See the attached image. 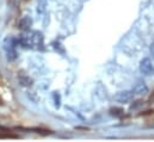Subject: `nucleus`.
I'll list each match as a JSON object with an SVG mask.
<instances>
[{
    "label": "nucleus",
    "instance_id": "obj_7",
    "mask_svg": "<svg viewBox=\"0 0 154 142\" xmlns=\"http://www.w3.org/2000/svg\"><path fill=\"white\" fill-rule=\"evenodd\" d=\"M45 7H47V0H37V12L39 13L44 12Z\"/></svg>",
    "mask_w": 154,
    "mask_h": 142
},
{
    "label": "nucleus",
    "instance_id": "obj_3",
    "mask_svg": "<svg viewBox=\"0 0 154 142\" xmlns=\"http://www.w3.org/2000/svg\"><path fill=\"white\" fill-rule=\"evenodd\" d=\"M31 25H32V19H31L29 16L23 17V18L19 20V23H18V28H19L20 30H23V31H28V30L31 28Z\"/></svg>",
    "mask_w": 154,
    "mask_h": 142
},
{
    "label": "nucleus",
    "instance_id": "obj_10",
    "mask_svg": "<svg viewBox=\"0 0 154 142\" xmlns=\"http://www.w3.org/2000/svg\"><path fill=\"white\" fill-rule=\"evenodd\" d=\"M148 103H149V104L154 103V93L153 94H151V97H149V99H148Z\"/></svg>",
    "mask_w": 154,
    "mask_h": 142
},
{
    "label": "nucleus",
    "instance_id": "obj_8",
    "mask_svg": "<svg viewBox=\"0 0 154 142\" xmlns=\"http://www.w3.org/2000/svg\"><path fill=\"white\" fill-rule=\"evenodd\" d=\"M6 137H7V139H8V137L16 139V137H17V135H14V134H11V133H8V131H7L6 134H5V133H0V139H6Z\"/></svg>",
    "mask_w": 154,
    "mask_h": 142
},
{
    "label": "nucleus",
    "instance_id": "obj_12",
    "mask_svg": "<svg viewBox=\"0 0 154 142\" xmlns=\"http://www.w3.org/2000/svg\"><path fill=\"white\" fill-rule=\"evenodd\" d=\"M0 105H2V100L1 99H0Z\"/></svg>",
    "mask_w": 154,
    "mask_h": 142
},
{
    "label": "nucleus",
    "instance_id": "obj_2",
    "mask_svg": "<svg viewBox=\"0 0 154 142\" xmlns=\"http://www.w3.org/2000/svg\"><path fill=\"white\" fill-rule=\"evenodd\" d=\"M140 71L142 72L145 75H152L154 74V66L151 61V59L145 57L140 62Z\"/></svg>",
    "mask_w": 154,
    "mask_h": 142
},
{
    "label": "nucleus",
    "instance_id": "obj_5",
    "mask_svg": "<svg viewBox=\"0 0 154 142\" xmlns=\"http://www.w3.org/2000/svg\"><path fill=\"white\" fill-rule=\"evenodd\" d=\"M110 113L115 117H121L124 113V110L122 107H111L110 109Z\"/></svg>",
    "mask_w": 154,
    "mask_h": 142
},
{
    "label": "nucleus",
    "instance_id": "obj_4",
    "mask_svg": "<svg viewBox=\"0 0 154 142\" xmlns=\"http://www.w3.org/2000/svg\"><path fill=\"white\" fill-rule=\"evenodd\" d=\"M133 92H134V94H145V93L148 92V87H147V85H146L145 82L139 81V82L134 86Z\"/></svg>",
    "mask_w": 154,
    "mask_h": 142
},
{
    "label": "nucleus",
    "instance_id": "obj_11",
    "mask_svg": "<svg viewBox=\"0 0 154 142\" xmlns=\"http://www.w3.org/2000/svg\"><path fill=\"white\" fill-rule=\"evenodd\" d=\"M151 50H152V54L154 55V43L152 44V47H151Z\"/></svg>",
    "mask_w": 154,
    "mask_h": 142
},
{
    "label": "nucleus",
    "instance_id": "obj_6",
    "mask_svg": "<svg viewBox=\"0 0 154 142\" xmlns=\"http://www.w3.org/2000/svg\"><path fill=\"white\" fill-rule=\"evenodd\" d=\"M19 81H20V84L23 86H31L32 85V80L29 76H20L19 78Z\"/></svg>",
    "mask_w": 154,
    "mask_h": 142
},
{
    "label": "nucleus",
    "instance_id": "obj_9",
    "mask_svg": "<svg viewBox=\"0 0 154 142\" xmlns=\"http://www.w3.org/2000/svg\"><path fill=\"white\" fill-rule=\"evenodd\" d=\"M141 105H143V102H142V100H137V102H136V104H133V105L130 106V109H131V110H134V109L140 107Z\"/></svg>",
    "mask_w": 154,
    "mask_h": 142
},
{
    "label": "nucleus",
    "instance_id": "obj_1",
    "mask_svg": "<svg viewBox=\"0 0 154 142\" xmlns=\"http://www.w3.org/2000/svg\"><path fill=\"white\" fill-rule=\"evenodd\" d=\"M133 98H134V92L133 91H121V92H117L114 96V99L117 103H121V104L129 103V102L133 100Z\"/></svg>",
    "mask_w": 154,
    "mask_h": 142
}]
</instances>
